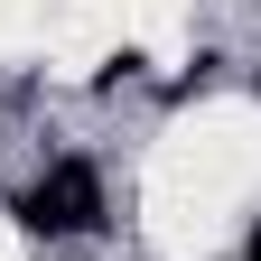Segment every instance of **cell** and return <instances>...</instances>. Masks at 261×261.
Listing matches in <instances>:
<instances>
[{
	"label": "cell",
	"instance_id": "1",
	"mask_svg": "<svg viewBox=\"0 0 261 261\" xmlns=\"http://www.w3.org/2000/svg\"><path fill=\"white\" fill-rule=\"evenodd\" d=\"M19 224L28 233H103V177L84 159H56V168L19 196Z\"/></svg>",
	"mask_w": 261,
	"mask_h": 261
},
{
	"label": "cell",
	"instance_id": "2",
	"mask_svg": "<svg viewBox=\"0 0 261 261\" xmlns=\"http://www.w3.org/2000/svg\"><path fill=\"white\" fill-rule=\"evenodd\" d=\"M243 261H261V224H252V243H243Z\"/></svg>",
	"mask_w": 261,
	"mask_h": 261
},
{
	"label": "cell",
	"instance_id": "3",
	"mask_svg": "<svg viewBox=\"0 0 261 261\" xmlns=\"http://www.w3.org/2000/svg\"><path fill=\"white\" fill-rule=\"evenodd\" d=\"M252 84H261V75H252Z\"/></svg>",
	"mask_w": 261,
	"mask_h": 261
}]
</instances>
